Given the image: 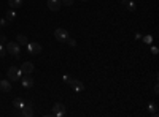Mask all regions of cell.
<instances>
[{"instance_id": "obj_26", "label": "cell", "mask_w": 159, "mask_h": 117, "mask_svg": "<svg viewBox=\"0 0 159 117\" xmlns=\"http://www.w3.org/2000/svg\"><path fill=\"white\" fill-rule=\"evenodd\" d=\"M142 36H143L142 33H135V40H142Z\"/></svg>"}, {"instance_id": "obj_16", "label": "cell", "mask_w": 159, "mask_h": 117, "mask_svg": "<svg viewBox=\"0 0 159 117\" xmlns=\"http://www.w3.org/2000/svg\"><path fill=\"white\" fill-rule=\"evenodd\" d=\"M148 111H150V112H151L154 117L157 115V106L154 105V103H150V105H148Z\"/></svg>"}, {"instance_id": "obj_8", "label": "cell", "mask_w": 159, "mask_h": 117, "mask_svg": "<svg viewBox=\"0 0 159 117\" xmlns=\"http://www.w3.org/2000/svg\"><path fill=\"white\" fill-rule=\"evenodd\" d=\"M19 114L24 115V117H32L34 115V108H32L30 103H29V105H24V108H21Z\"/></svg>"}, {"instance_id": "obj_9", "label": "cell", "mask_w": 159, "mask_h": 117, "mask_svg": "<svg viewBox=\"0 0 159 117\" xmlns=\"http://www.w3.org/2000/svg\"><path fill=\"white\" fill-rule=\"evenodd\" d=\"M34 63L32 62H24L22 63V67H21V71H22V74H30L32 71H34Z\"/></svg>"}, {"instance_id": "obj_21", "label": "cell", "mask_w": 159, "mask_h": 117, "mask_svg": "<svg viewBox=\"0 0 159 117\" xmlns=\"http://www.w3.org/2000/svg\"><path fill=\"white\" fill-rule=\"evenodd\" d=\"M7 24H8V21H7V19H0V27H2V29H5V27H7Z\"/></svg>"}, {"instance_id": "obj_20", "label": "cell", "mask_w": 159, "mask_h": 117, "mask_svg": "<svg viewBox=\"0 0 159 117\" xmlns=\"http://www.w3.org/2000/svg\"><path fill=\"white\" fill-rule=\"evenodd\" d=\"M65 41H67V43H69V44H70V46H73V48H75V46H76V41H75V40H73V38H70V36H69V38H67V40H65Z\"/></svg>"}, {"instance_id": "obj_7", "label": "cell", "mask_w": 159, "mask_h": 117, "mask_svg": "<svg viewBox=\"0 0 159 117\" xmlns=\"http://www.w3.org/2000/svg\"><path fill=\"white\" fill-rule=\"evenodd\" d=\"M52 115H57V117L65 115V106L62 103H56V105L52 106Z\"/></svg>"}, {"instance_id": "obj_12", "label": "cell", "mask_w": 159, "mask_h": 117, "mask_svg": "<svg viewBox=\"0 0 159 117\" xmlns=\"http://www.w3.org/2000/svg\"><path fill=\"white\" fill-rule=\"evenodd\" d=\"M123 5H124V8L129 10V11H135V10H137L135 3L132 2V0H123Z\"/></svg>"}, {"instance_id": "obj_3", "label": "cell", "mask_w": 159, "mask_h": 117, "mask_svg": "<svg viewBox=\"0 0 159 117\" xmlns=\"http://www.w3.org/2000/svg\"><path fill=\"white\" fill-rule=\"evenodd\" d=\"M7 73H8V79L10 81H19L21 76H22V71L18 67H10Z\"/></svg>"}, {"instance_id": "obj_11", "label": "cell", "mask_w": 159, "mask_h": 117, "mask_svg": "<svg viewBox=\"0 0 159 117\" xmlns=\"http://www.w3.org/2000/svg\"><path fill=\"white\" fill-rule=\"evenodd\" d=\"M0 90H2V92H10L11 90L10 79H0Z\"/></svg>"}, {"instance_id": "obj_25", "label": "cell", "mask_w": 159, "mask_h": 117, "mask_svg": "<svg viewBox=\"0 0 159 117\" xmlns=\"http://www.w3.org/2000/svg\"><path fill=\"white\" fill-rule=\"evenodd\" d=\"M153 92H154V95H157V94H159V87H157V86H154V89H153Z\"/></svg>"}, {"instance_id": "obj_5", "label": "cell", "mask_w": 159, "mask_h": 117, "mask_svg": "<svg viewBox=\"0 0 159 117\" xmlns=\"http://www.w3.org/2000/svg\"><path fill=\"white\" fill-rule=\"evenodd\" d=\"M25 46H27V51H29L30 56H35V54L42 52V46H40V43H35L34 41V43H27Z\"/></svg>"}, {"instance_id": "obj_13", "label": "cell", "mask_w": 159, "mask_h": 117, "mask_svg": "<svg viewBox=\"0 0 159 117\" xmlns=\"http://www.w3.org/2000/svg\"><path fill=\"white\" fill-rule=\"evenodd\" d=\"M8 5H10V8L16 10V8L22 6V0H8Z\"/></svg>"}, {"instance_id": "obj_19", "label": "cell", "mask_w": 159, "mask_h": 117, "mask_svg": "<svg viewBox=\"0 0 159 117\" xmlns=\"http://www.w3.org/2000/svg\"><path fill=\"white\" fill-rule=\"evenodd\" d=\"M5 54H7V46L0 44V57H5Z\"/></svg>"}, {"instance_id": "obj_17", "label": "cell", "mask_w": 159, "mask_h": 117, "mask_svg": "<svg viewBox=\"0 0 159 117\" xmlns=\"http://www.w3.org/2000/svg\"><path fill=\"white\" fill-rule=\"evenodd\" d=\"M15 18H16V13H15V11H13V10H8V11H7V18H5V19L11 22V21H13V19H15Z\"/></svg>"}, {"instance_id": "obj_14", "label": "cell", "mask_w": 159, "mask_h": 117, "mask_svg": "<svg viewBox=\"0 0 159 117\" xmlns=\"http://www.w3.org/2000/svg\"><path fill=\"white\" fill-rule=\"evenodd\" d=\"M24 105H25V103H24L21 98H15V100H13V106H15L16 109H21V108H24Z\"/></svg>"}, {"instance_id": "obj_2", "label": "cell", "mask_w": 159, "mask_h": 117, "mask_svg": "<svg viewBox=\"0 0 159 117\" xmlns=\"http://www.w3.org/2000/svg\"><path fill=\"white\" fill-rule=\"evenodd\" d=\"M7 51L11 54V56H15L16 59H19V54H21V48H19V43L16 41H10L7 43Z\"/></svg>"}, {"instance_id": "obj_23", "label": "cell", "mask_w": 159, "mask_h": 117, "mask_svg": "<svg viewBox=\"0 0 159 117\" xmlns=\"http://www.w3.org/2000/svg\"><path fill=\"white\" fill-rule=\"evenodd\" d=\"M61 3H62V5H72V3H73V0H62Z\"/></svg>"}, {"instance_id": "obj_24", "label": "cell", "mask_w": 159, "mask_h": 117, "mask_svg": "<svg viewBox=\"0 0 159 117\" xmlns=\"http://www.w3.org/2000/svg\"><path fill=\"white\" fill-rule=\"evenodd\" d=\"M0 43H7V36L5 35H0Z\"/></svg>"}, {"instance_id": "obj_6", "label": "cell", "mask_w": 159, "mask_h": 117, "mask_svg": "<svg viewBox=\"0 0 159 117\" xmlns=\"http://www.w3.org/2000/svg\"><path fill=\"white\" fill-rule=\"evenodd\" d=\"M22 77V87L24 89H32L34 87V84H35V81H34V77L30 76V74H24V76H21Z\"/></svg>"}, {"instance_id": "obj_10", "label": "cell", "mask_w": 159, "mask_h": 117, "mask_svg": "<svg viewBox=\"0 0 159 117\" xmlns=\"http://www.w3.org/2000/svg\"><path fill=\"white\" fill-rule=\"evenodd\" d=\"M61 0H48V8L51 11H59L61 10Z\"/></svg>"}, {"instance_id": "obj_27", "label": "cell", "mask_w": 159, "mask_h": 117, "mask_svg": "<svg viewBox=\"0 0 159 117\" xmlns=\"http://www.w3.org/2000/svg\"><path fill=\"white\" fill-rule=\"evenodd\" d=\"M81 2H86V0H81Z\"/></svg>"}, {"instance_id": "obj_15", "label": "cell", "mask_w": 159, "mask_h": 117, "mask_svg": "<svg viewBox=\"0 0 159 117\" xmlns=\"http://www.w3.org/2000/svg\"><path fill=\"white\" fill-rule=\"evenodd\" d=\"M16 41H18L19 44H27V43H29L27 36H25V35H21V33H19V35L16 36Z\"/></svg>"}, {"instance_id": "obj_22", "label": "cell", "mask_w": 159, "mask_h": 117, "mask_svg": "<svg viewBox=\"0 0 159 117\" xmlns=\"http://www.w3.org/2000/svg\"><path fill=\"white\" fill-rule=\"evenodd\" d=\"M157 52H159V49H157L156 46H153V48H151V54H153V56H157Z\"/></svg>"}, {"instance_id": "obj_18", "label": "cell", "mask_w": 159, "mask_h": 117, "mask_svg": "<svg viewBox=\"0 0 159 117\" xmlns=\"http://www.w3.org/2000/svg\"><path fill=\"white\" fill-rule=\"evenodd\" d=\"M142 40H143V43L151 44V43H153V36H151V35H143V36H142Z\"/></svg>"}, {"instance_id": "obj_1", "label": "cell", "mask_w": 159, "mask_h": 117, "mask_svg": "<svg viewBox=\"0 0 159 117\" xmlns=\"http://www.w3.org/2000/svg\"><path fill=\"white\" fill-rule=\"evenodd\" d=\"M62 81H64L65 84H69V86H70L73 90H76V92H81V90L84 89V86H83L81 82H80V81L73 79V77H70V76H67V74L62 76Z\"/></svg>"}, {"instance_id": "obj_4", "label": "cell", "mask_w": 159, "mask_h": 117, "mask_svg": "<svg viewBox=\"0 0 159 117\" xmlns=\"http://www.w3.org/2000/svg\"><path fill=\"white\" fill-rule=\"evenodd\" d=\"M54 38H56L57 41L62 43V41H65V40L69 38V32L65 30V29H56V30H54Z\"/></svg>"}]
</instances>
